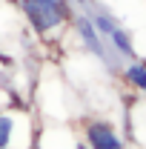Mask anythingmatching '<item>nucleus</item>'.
Masks as SVG:
<instances>
[{
    "label": "nucleus",
    "mask_w": 146,
    "mask_h": 149,
    "mask_svg": "<svg viewBox=\"0 0 146 149\" xmlns=\"http://www.w3.org/2000/svg\"><path fill=\"white\" fill-rule=\"evenodd\" d=\"M74 149H89V146H86V141H77V143H74Z\"/></svg>",
    "instance_id": "8"
},
{
    "label": "nucleus",
    "mask_w": 146,
    "mask_h": 149,
    "mask_svg": "<svg viewBox=\"0 0 146 149\" xmlns=\"http://www.w3.org/2000/svg\"><path fill=\"white\" fill-rule=\"evenodd\" d=\"M86 146L89 149H123V141L106 120H89L86 123Z\"/></svg>",
    "instance_id": "5"
},
{
    "label": "nucleus",
    "mask_w": 146,
    "mask_h": 149,
    "mask_svg": "<svg viewBox=\"0 0 146 149\" xmlns=\"http://www.w3.org/2000/svg\"><path fill=\"white\" fill-rule=\"evenodd\" d=\"M72 26H74V35L80 40V46L92 52V55L97 57L100 63H106V66H115V57H112V49L106 46V40L100 37V32L95 29V23H92L89 15H74L72 17Z\"/></svg>",
    "instance_id": "4"
},
{
    "label": "nucleus",
    "mask_w": 146,
    "mask_h": 149,
    "mask_svg": "<svg viewBox=\"0 0 146 149\" xmlns=\"http://www.w3.org/2000/svg\"><path fill=\"white\" fill-rule=\"evenodd\" d=\"M123 77H126V83H132L135 89H140L146 92V63H129L126 69H123Z\"/></svg>",
    "instance_id": "6"
},
{
    "label": "nucleus",
    "mask_w": 146,
    "mask_h": 149,
    "mask_svg": "<svg viewBox=\"0 0 146 149\" xmlns=\"http://www.w3.org/2000/svg\"><path fill=\"white\" fill-rule=\"evenodd\" d=\"M92 23H95V29L100 32V37L106 40V46H109L112 52H117L120 57H135V46H132V37H129V32L117 23V20L112 17L109 12H103V9H95V12H89Z\"/></svg>",
    "instance_id": "3"
},
{
    "label": "nucleus",
    "mask_w": 146,
    "mask_h": 149,
    "mask_svg": "<svg viewBox=\"0 0 146 149\" xmlns=\"http://www.w3.org/2000/svg\"><path fill=\"white\" fill-rule=\"evenodd\" d=\"M17 9L37 37L55 35L69 20V3L66 0H17Z\"/></svg>",
    "instance_id": "1"
},
{
    "label": "nucleus",
    "mask_w": 146,
    "mask_h": 149,
    "mask_svg": "<svg viewBox=\"0 0 146 149\" xmlns=\"http://www.w3.org/2000/svg\"><path fill=\"white\" fill-rule=\"evenodd\" d=\"M72 3H74V6H80V9H86V6H89L92 0H72Z\"/></svg>",
    "instance_id": "7"
},
{
    "label": "nucleus",
    "mask_w": 146,
    "mask_h": 149,
    "mask_svg": "<svg viewBox=\"0 0 146 149\" xmlns=\"http://www.w3.org/2000/svg\"><path fill=\"white\" fill-rule=\"evenodd\" d=\"M32 146V120L23 109L0 112V149H29Z\"/></svg>",
    "instance_id": "2"
}]
</instances>
